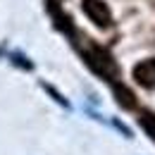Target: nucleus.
<instances>
[{
    "label": "nucleus",
    "instance_id": "nucleus-1",
    "mask_svg": "<svg viewBox=\"0 0 155 155\" xmlns=\"http://www.w3.org/2000/svg\"><path fill=\"white\" fill-rule=\"evenodd\" d=\"M84 12L96 21L98 26H107L110 24V10L100 0H84Z\"/></svg>",
    "mask_w": 155,
    "mask_h": 155
},
{
    "label": "nucleus",
    "instance_id": "nucleus-2",
    "mask_svg": "<svg viewBox=\"0 0 155 155\" xmlns=\"http://www.w3.org/2000/svg\"><path fill=\"white\" fill-rule=\"evenodd\" d=\"M134 77H136V81L143 84V86H155V60L141 62L134 69Z\"/></svg>",
    "mask_w": 155,
    "mask_h": 155
}]
</instances>
